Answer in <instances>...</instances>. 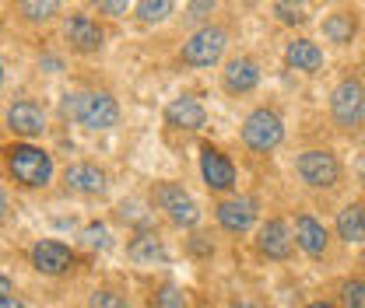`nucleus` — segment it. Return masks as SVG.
Segmentation results:
<instances>
[{"label":"nucleus","mask_w":365,"mask_h":308,"mask_svg":"<svg viewBox=\"0 0 365 308\" xmlns=\"http://www.w3.org/2000/svg\"><path fill=\"white\" fill-rule=\"evenodd\" d=\"M63 116L85 130H109L120 120V105L109 91H74L63 98Z\"/></svg>","instance_id":"f257e3e1"},{"label":"nucleus","mask_w":365,"mask_h":308,"mask_svg":"<svg viewBox=\"0 0 365 308\" xmlns=\"http://www.w3.org/2000/svg\"><path fill=\"white\" fill-rule=\"evenodd\" d=\"M4 161L14 182H21L25 189H43L53 179V158L36 144H11L4 151Z\"/></svg>","instance_id":"f03ea898"},{"label":"nucleus","mask_w":365,"mask_h":308,"mask_svg":"<svg viewBox=\"0 0 365 308\" xmlns=\"http://www.w3.org/2000/svg\"><path fill=\"white\" fill-rule=\"evenodd\" d=\"M228 49V28L225 25H204V28H193L190 39L182 43L180 60L186 67H215Z\"/></svg>","instance_id":"7ed1b4c3"},{"label":"nucleus","mask_w":365,"mask_h":308,"mask_svg":"<svg viewBox=\"0 0 365 308\" xmlns=\"http://www.w3.org/2000/svg\"><path fill=\"white\" fill-rule=\"evenodd\" d=\"M330 120L341 130H359L365 123V85L359 78H341L330 91Z\"/></svg>","instance_id":"20e7f679"},{"label":"nucleus","mask_w":365,"mask_h":308,"mask_svg":"<svg viewBox=\"0 0 365 308\" xmlns=\"http://www.w3.org/2000/svg\"><path fill=\"white\" fill-rule=\"evenodd\" d=\"M281 140H284V120L267 105L253 109L242 120V144L253 154H271L274 147H281Z\"/></svg>","instance_id":"39448f33"},{"label":"nucleus","mask_w":365,"mask_h":308,"mask_svg":"<svg viewBox=\"0 0 365 308\" xmlns=\"http://www.w3.org/2000/svg\"><path fill=\"white\" fill-rule=\"evenodd\" d=\"M295 172L309 189H334L341 182V161L330 147H306L295 158Z\"/></svg>","instance_id":"423d86ee"},{"label":"nucleus","mask_w":365,"mask_h":308,"mask_svg":"<svg viewBox=\"0 0 365 308\" xmlns=\"http://www.w3.org/2000/svg\"><path fill=\"white\" fill-rule=\"evenodd\" d=\"M151 200H155V207L169 218V224H176V228H197L200 207H197V200L182 189L180 182H158V186L151 189Z\"/></svg>","instance_id":"0eeeda50"},{"label":"nucleus","mask_w":365,"mask_h":308,"mask_svg":"<svg viewBox=\"0 0 365 308\" xmlns=\"http://www.w3.org/2000/svg\"><path fill=\"white\" fill-rule=\"evenodd\" d=\"M200 179L211 193H232L235 189V165L222 147L215 144H200Z\"/></svg>","instance_id":"6e6552de"},{"label":"nucleus","mask_w":365,"mask_h":308,"mask_svg":"<svg viewBox=\"0 0 365 308\" xmlns=\"http://www.w3.org/2000/svg\"><path fill=\"white\" fill-rule=\"evenodd\" d=\"M215 218L228 235H246L260 218V203L253 196H225V200H218Z\"/></svg>","instance_id":"1a4fd4ad"},{"label":"nucleus","mask_w":365,"mask_h":308,"mask_svg":"<svg viewBox=\"0 0 365 308\" xmlns=\"http://www.w3.org/2000/svg\"><path fill=\"white\" fill-rule=\"evenodd\" d=\"M257 253L267 256V260H292L295 253V235L288 228L284 218H267L260 228H257Z\"/></svg>","instance_id":"9d476101"},{"label":"nucleus","mask_w":365,"mask_h":308,"mask_svg":"<svg viewBox=\"0 0 365 308\" xmlns=\"http://www.w3.org/2000/svg\"><path fill=\"white\" fill-rule=\"evenodd\" d=\"M63 39L71 43L74 53H98L102 49V39H106V32H102V25L91 18V14H67L63 18Z\"/></svg>","instance_id":"9b49d317"},{"label":"nucleus","mask_w":365,"mask_h":308,"mask_svg":"<svg viewBox=\"0 0 365 308\" xmlns=\"http://www.w3.org/2000/svg\"><path fill=\"white\" fill-rule=\"evenodd\" d=\"M260 85V63L253 60V56H246V53H239V56H232L225 63V70H222V88L228 95H250V91H257Z\"/></svg>","instance_id":"f8f14e48"},{"label":"nucleus","mask_w":365,"mask_h":308,"mask_svg":"<svg viewBox=\"0 0 365 308\" xmlns=\"http://www.w3.org/2000/svg\"><path fill=\"white\" fill-rule=\"evenodd\" d=\"M292 235H295V245L309 256V260H319V256H327V249H330V231H327V224L313 214H295V228H292Z\"/></svg>","instance_id":"ddd939ff"},{"label":"nucleus","mask_w":365,"mask_h":308,"mask_svg":"<svg viewBox=\"0 0 365 308\" xmlns=\"http://www.w3.org/2000/svg\"><path fill=\"white\" fill-rule=\"evenodd\" d=\"M165 123H169L173 130L193 133L207 123V109H204V102L193 98V95H176V98L165 105Z\"/></svg>","instance_id":"4468645a"},{"label":"nucleus","mask_w":365,"mask_h":308,"mask_svg":"<svg viewBox=\"0 0 365 308\" xmlns=\"http://www.w3.org/2000/svg\"><path fill=\"white\" fill-rule=\"evenodd\" d=\"M29 256H32V266H36L39 273H46V277H60V273H67L71 266L78 263L74 253H71L63 242H36Z\"/></svg>","instance_id":"2eb2a0df"},{"label":"nucleus","mask_w":365,"mask_h":308,"mask_svg":"<svg viewBox=\"0 0 365 308\" xmlns=\"http://www.w3.org/2000/svg\"><path fill=\"white\" fill-rule=\"evenodd\" d=\"M7 130L18 133V137H25V140L43 137V130H46L43 109H39L36 102H14V105L7 109Z\"/></svg>","instance_id":"dca6fc26"},{"label":"nucleus","mask_w":365,"mask_h":308,"mask_svg":"<svg viewBox=\"0 0 365 308\" xmlns=\"http://www.w3.org/2000/svg\"><path fill=\"white\" fill-rule=\"evenodd\" d=\"M319 36L330 46H351L355 36H359V14L355 11H344V7L330 11L323 18V25H319Z\"/></svg>","instance_id":"f3484780"},{"label":"nucleus","mask_w":365,"mask_h":308,"mask_svg":"<svg viewBox=\"0 0 365 308\" xmlns=\"http://www.w3.org/2000/svg\"><path fill=\"white\" fill-rule=\"evenodd\" d=\"M284 63L299 74H317V70H323V49H319V43L299 36L284 46Z\"/></svg>","instance_id":"a211bd4d"},{"label":"nucleus","mask_w":365,"mask_h":308,"mask_svg":"<svg viewBox=\"0 0 365 308\" xmlns=\"http://www.w3.org/2000/svg\"><path fill=\"white\" fill-rule=\"evenodd\" d=\"M334 231L341 242L348 245H365V203H344L337 211V221H334Z\"/></svg>","instance_id":"6ab92c4d"},{"label":"nucleus","mask_w":365,"mask_h":308,"mask_svg":"<svg viewBox=\"0 0 365 308\" xmlns=\"http://www.w3.org/2000/svg\"><path fill=\"white\" fill-rule=\"evenodd\" d=\"M67 186L74 189V193H85V196H98V193H106V172L98 169V165H88V161H78V165H71L67 169Z\"/></svg>","instance_id":"aec40b11"},{"label":"nucleus","mask_w":365,"mask_h":308,"mask_svg":"<svg viewBox=\"0 0 365 308\" xmlns=\"http://www.w3.org/2000/svg\"><path fill=\"white\" fill-rule=\"evenodd\" d=\"M127 256H130L137 266H162L165 260H169V253H165V242H162L155 231H144V235H137L134 242L127 245Z\"/></svg>","instance_id":"412c9836"},{"label":"nucleus","mask_w":365,"mask_h":308,"mask_svg":"<svg viewBox=\"0 0 365 308\" xmlns=\"http://www.w3.org/2000/svg\"><path fill=\"white\" fill-rule=\"evenodd\" d=\"M274 18L288 28H302L309 25L313 11H309V0H274Z\"/></svg>","instance_id":"4be33fe9"},{"label":"nucleus","mask_w":365,"mask_h":308,"mask_svg":"<svg viewBox=\"0 0 365 308\" xmlns=\"http://www.w3.org/2000/svg\"><path fill=\"white\" fill-rule=\"evenodd\" d=\"M173 7H176V0H134V14L140 25H162V21H169Z\"/></svg>","instance_id":"5701e85b"},{"label":"nucleus","mask_w":365,"mask_h":308,"mask_svg":"<svg viewBox=\"0 0 365 308\" xmlns=\"http://www.w3.org/2000/svg\"><path fill=\"white\" fill-rule=\"evenodd\" d=\"M337 305L341 308H365V277H348L337 287Z\"/></svg>","instance_id":"b1692460"},{"label":"nucleus","mask_w":365,"mask_h":308,"mask_svg":"<svg viewBox=\"0 0 365 308\" xmlns=\"http://www.w3.org/2000/svg\"><path fill=\"white\" fill-rule=\"evenodd\" d=\"M18 7L29 21H49L60 11V0H18Z\"/></svg>","instance_id":"393cba45"},{"label":"nucleus","mask_w":365,"mask_h":308,"mask_svg":"<svg viewBox=\"0 0 365 308\" xmlns=\"http://www.w3.org/2000/svg\"><path fill=\"white\" fill-rule=\"evenodd\" d=\"M215 7H218V0H190L186 4V21L197 25V28H204V25H211Z\"/></svg>","instance_id":"a878e982"},{"label":"nucleus","mask_w":365,"mask_h":308,"mask_svg":"<svg viewBox=\"0 0 365 308\" xmlns=\"http://www.w3.org/2000/svg\"><path fill=\"white\" fill-rule=\"evenodd\" d=\"M155 308H186V291L180 284H162L155 291Z\"/></svg>","instance_id":"bb28decb"},{"label":"nucleus","mask_w":365,"mask_h":308,"mask_svg":"<svg viewBox=\"0 0 365 308\" xmlns=\"http://www.w3.org/2000/svg\"><path fill=\"white\" fill-rule=\"evenodd\" d=\"M88 308H130V305H127L123 294H116V291H109V287H98V291H91Z\"/></svg>","instance_id":"cd10ccee"},{"label":"nucleus","mask_w":365,"mask_h":308,"mask_svg":"<svg viewBox=\"0 0 365 308\" xmlns=\"http://www.w3.org/2000/svg\"><path fill=\"white\" fill-rule=\"evenodd\" d=\"M95 4L113 18H127V11H130V0H95Z\"/></svg>","instance_id":"c85d7f7f"},{"label":"nucleus","mask_w":365,"mask_h":308,"mask_svg":"<svg viewBox=\"0 0 365 308\" xmlns=\"http://www.w3.org/2000/svg\"><path fill=\"white\" fill-rule=\"evenodd\" d=\"M85 242H88L91 249H95V245L102 249V245H106V228H102V224H91L88 231H85Z\"/></svg>","instance_id":"c756f323"},{"label":"nucleus","mask_w":365,"mask_h":308,"mask_svg":"<svg viewBox=\"0 0 365 308\" xmlns=\"http://www.w3.org/2000/svg\"><path fill=\"white\" fill-rule=\"evenodd\" d=\"M4 298H11V277L7 273H0V302Z\"/></svg>","instance_id":"7c9ffc66"},{"label":"nucleus","mask_w":365,"mask_h":308,"mask_svg":"<svg viewBox=\"0 0 365 308\" xmlns=\"http://www.w3.org/2000/svg\"><path fill=\"white\" fill-rule=\"evenodd\" d=\"M0 308H25V302H21V298H14V294H11V298H4V302H0Z\"/></svg>","instance_id":"2f4dec72"},{"label":"nucleus","mask_w":365,"mask_h":308,"mask_svg":"<svg viewBox=\"0 0 365 308\" xmlns=\"http://www.w3.org/2000/svg\"><path fill=\"white\" fill-rule=\"evenodd\" d=\"M228 308H260V305H257V302H250V298H235Z\"/></svg>","instance_id":"473e14b6"},{"label":"nucleus","mask_w":365,"mask_h":308,"mask_svg":"<svg viewBox=\"0 0 365 308\" xmlns=\"http://www.w3.org/2000/svg\"><path fill=\"white\" fill-rule=\"evenodd\" d=\"M302 308H341V305H334V302H309V305H302Z\"/></svg>","instance_id":"72a5a7b5"},{"label":"nucleus","mask_w":365,"mask_h":308,"mask_svg":"<svg viewBox=\"0 0 365 308\" xmlns=\"http://www.w3.org/2000/svg\"><path fill=\"white\" fill-rule=\"evenodd\" d=\"M4 214H7V196H4V189H0V221H4Z\"/></svg>","instance_id":"f704fd0d"},{"label":"nucleus","mask_w":365,"mask_h":308,"mask_svg":"<svg viewBox=\"0 0 365 308\" xmlns=\"http://www.w3.org/2000/svg\"><path fill=\"white\" fill-rule=\"evenodd\" d=\"M0 85H4V63H0Z\"/></svg>","instance_id":"c9c22d12"},{"label":"nucleus","mask_w":365,"mask_h":308,"mask_svg":"<svg viewBox=\"0 0 365 308\" xmlns=\"http://www.w3.org/2000/svg\"><path fill=\"white\" fill-rule=\"evenodd\" d=\"M200 308H211V305H200Z\"/></svg>","instance_id":"e433bc0d"}]
</instances>
